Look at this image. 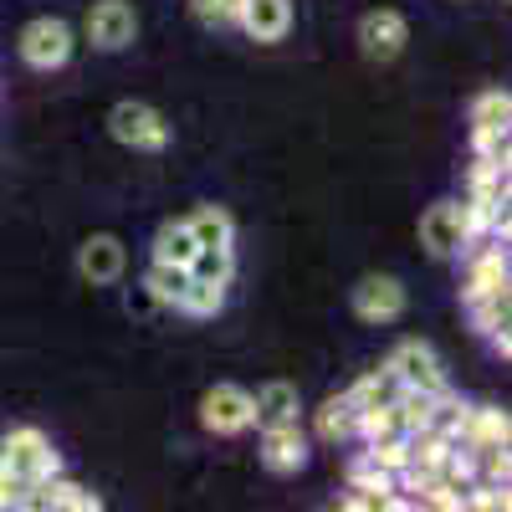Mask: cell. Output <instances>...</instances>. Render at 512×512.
<instances>
[{
    "instance_id": "6da1fadb",
    "label": "cell",
    "mask_w": 512,
    "mask_h": 512,
    "mask_svg": "<svg viewBox=\"0 0 512 512\" xmlns=\"http://www.w3.org/2000/svg\"><path fill=\"white\" fill-rule=\"evenodd\" d=\"M0 472H16V477H31L36 487L62 472V456L52 451V441L36 431V425H16V431L0 441Z\"/></svg>"
},
{
    "instance_id": "7a4b0ae2",
    "label": "cell",
    "mask_w": 512,
    "mask_h": 512,
    "mask_svg": "<svg viewBox=\"0 0 512 512\" xmlns=\"http://www.w3.org/2000/svg\"><path fill=\"white\" fill-rule=\"evenodd\" d=\"M72 57V26L62 16H36L21 26V62L36 72H52Z\"/></svg>"
},
{
    "instance_id": "3957f363",
    "label": "cell",
    "mask_w": 512,
    "mask_h": 512,
    "mask_svg": "<svg viewBox=\"0 0 512 512\" xmlns=\"http://www.w3.org/2000/svg\"><path fill=\"white\" fill-rule=\"evenodd\" d=\"M108 134H113L118 144H128V149L159 154V149L169 144V123H164V113L149 108V103H118V108L108 113Z\"/></svg>"
},
{
    "instance_id": "277c9868",
    "label": "cell",
    "mask_w": 512,
    "mask_h": 512,
    "mask_svg": "<svg viewBox=\"0 0 512 512\" xmlns=\"http://www.w3.org/2000/svg\"><path fill=\"white\" fill-rule=\"evenodd\" d=\"M200 420H205V431H216V436H241L256 425V400L241 384H216V390L200 400Z\"/></svg>"
},
{
    "instance_id": "5b68a950",
    "label": "cell",
    "mask_w": 512,
    "mask_h": 512,
    "mask_svg": "<svg viewBox=\"0 0 512 512\" xmlns=\"http://www.w3.org/2000/svg\"><path fill=\"white\" fill-rule=\"evenodd\" d=\"M384 369H390L405 390H446V369H441V359H436V349L431 344H420V338H405V344L384 359Z\"/></svg>"
},
{
    "instance_id": "8992f818",
    "label": "cell",
    "mask_w": 512,
    "mask_h": 512,
    "mask_svg": "<svg viewBox=\"0 0 512 512\" xmlns=\"http://www.w3.org/2000/svg\"><path fill=\"white\" fill-rule=\"evenodd\" d=\"M262 466L277 477H292L308 466V436L297 420H282V425H262Z\"/></svg>"
},
{
    "instance_id": "52a82bcc",
    "label": "cell",
    "mask_w": 512,
    "mask_h": 512,
    "mask_svg": "<svg viewBox=\"0 0 512 512\" xmlns=\"http://www.w3.org/2000/svg\"><path fill=\"white\" fill-rule=\"evenodd\" d=\"M405 41H410V26H405V16L390 11V6H379V11H369V16L359 21V47H364V57H374V62H395V57L405 52Z\"/></svg>"
},
{
    "instance_id": "ba28073f",
    "label": "cell",
    "mask_w": 512,
    "mask_h": 512,
    "mask_svg": "<svg viewBox=\"0 0 512 512\" xmlns=\"http://www.w3.org/2000/svg\"><path fill=\"white\" fill-rule=\"evenodd\" d=\"M134 31H139V16L128 0H98L88 11V41L98 52H123L134 41Z\"/></svg>"
},
{
    "instance_id": "9c48e42d",
    "label": "cell",
    "mask_w": 512,
    "mask_h": 512,
    "mask_svg": "<svg viewBox=\"0 0 512 512\" xmlns=\"http://www.w3.org/2000/svg\"><path fill=\"white\" fill-rule=\"evenodd\" d=\"M420 246L431 251V256H461L466 236H461V205L456 200H436L431 210L420 216Z\"/></svg>"
},
{
    "instance_id": "30bf717a",
    "label": "cell",
    "mask_w": 512,
    "mask_h": 512,
    "mask_svg": "<svg viewBox=\"0 0 512 512\" xmlns=\"http://www.w3.org/2000/svg\"><path fill=\"white\" fill-rule=\"evenodd\" d=\"M354 313L364 323H395L405 313V287L395 277H364L354 287Z\"/></svg>"
},
{
    "instance_id": "8fae6325",
    "label": "cell",
    "mask_w": 512,
    "mask_h": 512,
    "mask_svg": "<svg viewBox=\"0 0 512 512\" xmlns=\"http://www.w3.org/2000/svg\"><path fill=\"white\" fill-rule=\"evenodd\" d=\"M236 26L251 41H282L292 31V0H241Z\"/></svg>"
},
{
    "instance_id": "7c38bea8",
    "label": "cell",
    "mask_w": 512,
    "mask_h": 512,
    "mask_svg": "<svg viewBox=\"0 0 512 512\" xmlns=\"http://www.w3.org/2000/svg\"><path fill=\"white\" fill-rule=\"evenodd\" d=\"M77 272L88 277L93 287H108L123 277V241L118 236H88L77 251Z\"/></svg>"
},
{
    "instance_id": "4fadbf2b",
    "label": "cell",
    "mask_w": 512,
    "mask_h": 512,
    "mask_svg": "<svg viewBox=\"0 0 512 512\" xmlns=\"http://www.w3.org/2000/svg\"><path fill=\"white\" fill-rule=\"evenodd\" d=\"M507 436H512L507 410H497V405H466L461 431H456V446H461V451H477V446H492V441H507Z\"/></svg>"
},
{
    "instance_id": "5bb4252c",
    "label": "cell",
    "mask_w": 512,
    "mask_h": 512,
    "mask_svg": "<svg viewBox=\"0 0 512 512\" xmlns=\"http://www.w3.org/2000/svg\"><path fill=\"white\" fill-rule=\"evenodd\" d=\"M36 512H98L103 507V497L98 492H88V487H77V482H67L62 472L57 477H47L36 487V502H31Z\"/></svg>"
},
{
    "instance_id": "9a60e30c",
    "label": "cell",
    "mask_w": 512,
    "mask_h": 512,
    "mask_svg": "<svg viewBox=\"0 0 512 512\" xmlns=\"http://www.w3.org/2000/svg\"><path fill=\"white\" fill-rule=\"evenodd\" d=\"M466 313H472V328L482 338H492V349L507 359L512 338H507V292H487V297H466Z\"/></svg>"
},
{
    "instance_id": "2e32d148",
    "label": "cell",
    "mask_w": 512,
    "mask_h": 512,
    "mask_svg": "<svg viewBox=\"0 0 512 512\" xmlns=\"http://www.w3.org/2000/svg\"><path fill=\"white\" fill-rule=\"evenodd\" d=\"M400 390H405V384H400L390 369H369L364 379H354L349 390H344V400H349L354 410H374V405H395Z\"/></svg>"
},
{
    "instance_id": "e0dca14e",
    "label": "cell",
    "mask_w": 512,
    "mask_h": 512,
    "mask_svg": "<svg viewBox=\"0 0 512 512\" xmlns=\"http://www.w3.org/2000/svg\"><path fill=\"white\" fill-rule=\"evenodd\" d=\"M507 164L512 159L472 154V169H466V195H472V200H507Z\"/></svg>"
},
{
    "instance_id": "ac0fdd59",
    "label": "cell",
    "mask_w": 512,
    "mask_h": 512,
    "mask_svg": "<svg viewBox=\"0 0 512 512\" xmlns=\"http://www.w3.org/2000/svg\"><path fill=\"white\" fill-rule=\"evenodd\" d=\"M256 400V425H282V420H297V390L287 379H272Z\"/></svg>"
},
{
    "instance_id": "d6986e66",
    "label": "cell",
    "mask_w": 512,
    "mask_h": 512,
    "mask_svg": "<svg viewBox=\"0 0 512 512\" xmlns=\"http://www.w3.org/2000/svg\"><path fill=\"white\" fill-rule=\"evenodd\" d=\"M195 251H200V241H195L190 221H169V226L154 236V262H180V267H190Z\"/></svg>"
},
{
    "instance_id": "ffe728a7",
    "label": "cell",
    "mask_w": 512,
    "mask_h": 512,
    "mask_svg": "<svg viewBox=\"0 0 512 512\" xmlns=\"http://www.w3.org/2000/svg\"><path fill=\"white\" fill-rule=\"evenodd\" d=\"M144 287H149L154 303L175 308V303H180V292L190 287V267H180V262H154L149 277H144Z\"/></svg>"
},
{
    "instance_id": "44dd1931",
    "label": "cell",
    "mask_w": 512,
    "mask_h": 512,
    "mask_svg": "<svg viewBox=\"0 0 512 512\" xmlns=\"http://www.w3.org/2000/svg\"><path fill=\"white\" fill-rule=\"evenodd\" d=\"M190 231H195L200 246H231L236 241V221L226 216L221 205H200L195 216H190Z\"/></svg>"
},
{
    "instance_id": "7402d4cb",
    "label": "cell",
    "mask_w": 512,
    "mask_h": 512,
    "mask_svg": "<svg viewBox=\"0 0 512 512\" xmlns=\"http://www.w3.org/2000/svg\"><path fill=\"white\" fill-rule=\"evenodd\" d=\"M190 277L231 287V277H236V256H231V246H200V251L190 256Z\"/></svg>"
},
{
    "instance_id": "603a6c76",
    "label": "cell",
    "mask_w": 512,
    "mask_h": 512,
    "mask_svg": "<svg viewBox=\"0 0 512 512\" xmlns=\"http://www.w3.org/2000/svg\"><path fill=\"white\" fill-rule=\"evenodd\" d=\"M221 303H226V287L221 282H200V277H190V287L180 292V313L185 318H216L221 313Z\"/></svg>"
},
{
    "instance_id": "cb8c5ba5",
    "label": "cell",
    "mask_w": 512,
    "mask_h": 512,
    "mask_svg": "<svg viewBox=\"0 0 512 512\" xmlns=\"http://www.w3.org/2000/svg\"><path fill=\"white\" fill-rule=\"evenodd\" d=\"M364 456L379 466V472H405V461H410V436L405 431H390V436H374V441H364Z\"/></svg>"
},
{
    "instance_id": "d4e9b609",
    "label": "cell",
    "mask_w": 512,
    "mask_h": 512,
    "mask_svg": "<svg viewBox=\"0 0 512 512\" xmlns=\"http://www.w3.org/2000/svg\"><path fill=\"white\" fill-rule=\"evenodd\" d=\"M338 507L349 512H410V497L405 492H374V487H349L338 497Z\"/></svg>"
},
{
    "instance_id": "484cf974",
    "label": "cell",
    "mask_w": 512,
    "mask_h": 512,
    "mask_svg": "<svg viewBox=\"0 0 512 512\" xmlns=\"http://www.w3.org/2000/svg\"><path fill=\"white\" fill-rule=\"evenodd\" d=\"M472 482H512L507 441H492V446H477L472 451Z\"/></svg>"
},
{
    "instance_id": "4316f807",
    "label": "cell",
    "mask_w": 512,
    "mask_h": 512,
    "mask_svg": "<svg viewBox=\"0 0 512 512\" xmlns=\"http://www.w3.org/2000/svg\"><path fill=\"white\" fill-rule=\"evenodd\" d=\"M349 431H354V405L344 400V395H333V400H323V410H318V441H349Z\"/></svg>"
},
{
    "instance_id": "83f0119b",
    "label": "cell",
    "mask_w": 512,
    "mask_h": 512,
    "mask_svg": "<svg viewBox=\"0 0 512 512\" xmlns=\"http://www.w3.org/2000/svg\"><path fill=\"white\" fill-rule=\"evenodd\" d=\"M507 118H512L507 88H492V93H482V98L472 103V128H507Z\"/></svg>"
},
{
    "instance_id": "f1b7e54d",
    "label": "cell",
    "mask_w": 512,
    "mask_h": 512,
    "mask_svg": "<svg viewBox=\"0 0 512 512\" xmlns=\"http://www.w3.org/2000/svg\"><path fill=\"white\" fill-rule=\"evenodd\" d=\"M349 487H374V492H395V477L390 472H379V466L359 451L354 461H349Z\"/></svg>"
},
{
    "instance_id": "f546056e",
    "label": "cell",
    "mask_w": 512,
    "mask_h": 512,
    "mask_svg": "<svg viewBox=\"0 0 512 512\" xmlns=\"http://www.w3.org/2000/svg\"><path fill=\"white\" fill-rule=\"evenodd\" d=\"M36 502V482L16 477V472H0V512L6 507H31Z\"/></svg>"
},
{
    "instance_id": "4dcf8cb0",
    "label": "cell",
    "mask_w": 512,
    "mask_h": 512,
    "mask_svg": "<svg viewBox=\"0 0 512 512\" xmlns=\"http://www.w3.org/2000/svg\"><path fill=\"white\" fill-rule=\"evenodd\" d=\"M195 16L205 26H236V11H241V0H190Z\"/></svg>"
},
{
    "instance_id": "1f68e13d",
    "label": "cell",
    "mask_w": 512,
    "mask_h": 512,
    "mask_svg": "<svg viewBox=\"0 0 512 512\" xmlns=\"http://www.w3.org/2000/svg\"><path fill=\"white\" fill-rule=\"evenodd\" d=\"M472 154L512 159V149H507V128H472Z\"/></svg>"
}]
</instances>
